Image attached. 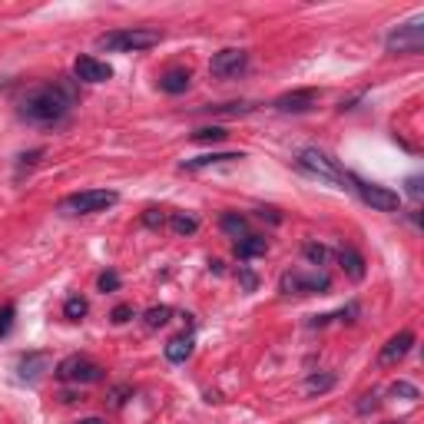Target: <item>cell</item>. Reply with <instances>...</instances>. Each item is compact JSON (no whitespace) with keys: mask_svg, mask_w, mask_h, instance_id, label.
Masks as SVG:
<instances>
[{"mask_svg":"<svg viewBox=\"0 0 424 424\" xmlns=\"http://www.w3.org/2000/svg\"><path fill=\"white\" fill-rule=\"evenodd\" d=\"M73 103H76L73 87L50 80V83H37V87H30V90L24 93V96L17 100V113L27 123L53 126V123H63L70 116Z\"/></svg>","mask_w":424,"mask_h":424,"instance_id":"1","label":"cell"},{"mask_svg":"<svg viewBox=\"0 0 424 424\" xmlns=\"http://www.w3.org/2000/svg\"><path fill=\"white\" fill-rule=\"evenodd\" d=\"M159 44H163V33L152 27H123V30L96 37V46L109 50V53H139V50H150Z\"/></svg>","mask_w":424,"mask_h":424,"instance_id":"2","label":"cell"},{"mask_svg":"<svg viewBox=\"0 0 424 424\" xmlns=\"http://www.w3.org/2000/svg\"><path fill=\"white\" fill-rule=\"evenodd\" d=\"M295 163H299V169L312 173V176H321V179H328V182H348V173H342V166L335 163L328 152L318 150V146H305V150H299Z\"/></svg>","mask_w":424,"mask_h":424,"instance_id":"3","label":"cell"},{"mask_svg":"<svg viewBox=\"0 0 424 424\" xmlns=\"http://www.w3.org/2000/svg\"><path fill=\"white\" fill-rule=\"evenodd\" d=\"M116 193L113 189H87V193H73L60 202V212L67 215H87V212H100V209H109L116 202Z\"/></svg>","mask_w":424,"mask_h":424,"instance_id":"4","label":"cell"},{"mask_svg":"<svg viewBox=\"0 0 424 424\" xmlns=\"http://www.w3.org/2000/svg\"><path fill=\"white\" fill-rule=\"evenodd\" d=\"M53 375L60 381H70V385H96V381H103V368L90 358H83V355H70L57 364Z\"/></svg>","mask_w":424,"mask_h":424,"instance_id":"5","label":"cell"},{"mask_svg":"<svg viewBox=\"0 0 424 424\" xmlns=\"http://www.w3.org/2000/svg\"><path fill=\"white\" fill-rule=\"evenodd\" d=\"M348 182L355 186V193L362 196V202H368L371 209H378V212H398L401 209V196H398L394 189H388V186L364 182V179H358V176H348Z\"/></svg>","mask_w":424,"mask_h":424,"instance_id":"6","label":"cell"},{"mask_svg":"<svg viewBox=\"0 0 424 424\" xmlns=\"http://www.w3.org/2000/svg\"><path fill=\"white\" fill-rule=\"evenodd\" d=\"M385 46H388V53H405V57H414V53H421L424 46V24L421 20H414V24H405V27H398L385 37Z\"/></svg>","mask_w":424,"mask_h":424,"instance_id":"7","label":"cell"},{"mask_svg":"<svg viewBox=\"0 0 424 424\" xmlns=\"http://www.w3.org/2000/svg\"><path fill=\"white\" fill-rule=\"evenodd\" d=\"M279 288L285 292V295H325L328 288H332V282H328V275H302V272H285L282 275V282H279Z\"/></svg>","mask_w":424,"mask_h":424,"instance_id":"8","label":"cell"},{"mask_svg":"<svg viewBox=\"0 0 424 424\" xmlns=\"http://www.w3.org/2000/svg\"><path fill=\"white\" fill-rule=\"evenodd\" d=\"M245 67H249V53L239 50V46H229V50H219L209 63V73L215 80H236L239 73H245Z\"/></svg>","mask_w":424,"mask_h":424,"instance_id":"9","label":"cell"},{"mask_svg":"<svg viewBox=\"0 0 424 424\" xmlns=\"http://www.w3.org/2000/svg\"><path fill=\"white\" fill-rule=\"evenodd\" d=\"M73 76L80 80V83H106V80H113V67L83 53V57H76L73 60Z\"/></svg>","mask_w":424,"mask_h":424,"instance_id":"10","label":"cell"},{"mask_svg":"<svg viewBox=\"0 0 424 424\" xmlns=\"http://www.w3.org/2000/svg\"><path fill=\"white\" fill-rule=\"evenodd\" d=\"M275 109L279 113H308L318 106V90H292V93H282L275 100Z\"/></svg>","mask_w":424,"mask_h":424,"instance_id":"11","label":"cell"},{"mask_svg":"<svg viewBox=\"0 0 424 424\" xmlns=\"http://www.w3.org/2000/svg\"><path fill=\"white\" fill-rule=\"evenodd\" d=\"M411 345H414V332H398V335H391V338H388V345L381 348L378 362L381 364H398L411 351Z\"/></svg>","mask_w":424,"mask_h":424,"instance_id":"12","label":"cell"},{"mask_svg":"<svg viewBox=\"0 0 424 424\" xmlns=\"http://www.w3.org/2000/svg\"><path fill=\"white\" fill-rule=\"evenodd\" d=\"M17 368H20V378L24 381H37L40 378V371L50 368V358H46L44 351H30V355H24V358H20Z\"/></svg>","mask_w":424,"mask_h":424,"instance_id":"13","label":"cell"},{"mask_svg":"<svg viewBox=\"0 0 424 424\" xmlns=\"http://www.w3.org/2000/svg\"><path fill=\"white\" fill-rule=\"evenodd\" d=\"M242 159V152H206V156H196V159H182L179 169H206V166H219V163H236Z\"/></svg>","mask_w":424,"mask_h":424,"instance_id":"14","label":"cell"},{"mask_svg":"<svg viewBox=\"0 0 424 424\" xmlns=\"http://www.w3.org/2000/svg\"><path fill=\"white\" fill-rule=\"evenodd\" d=\"M189 355H193V335H176L166 342V362L182 364Z\"/></svg>","mask_w":424,"mask_h":424,"instance_id":"15","label":"cell"},{"mask_svg":"<svg viewBox=\"0 0 424 424\" xmlns=\"http://www.w3.org/2000/svg\"><path fill=\"white\" fill-rule=\"evenodd\" d=\"M338 262H342V272L348 275L351 282H362L364 279V258L355 252V249H342L338 252Z\"/></svg>","mask_w":424,"mask_h":424,"instance_id":"16","label":"cell"},{"mask_svg":"<svg viewBox=\"0 0 424 424\" xmlns=\"http://www.w3.org/2000/svg\"><path fill=\"white\" fill-rule=\"evenodd\" d=\"M265 249H269L265 236H245V239L236 242V258L249 262V258H256V256H265Z\"/></svg>","mask_w":424,"mask_h":424,"instance_id":"17","label":"cell"},{"mask_svg":"<svg viewBox=\"0 0 424 424\" xmlns=\"http://www.w3.org/2000/svg\"><path fill=\"white\" fill-rule=\"evenodd\" d=\"M159 90L169 93V96H179V93L189 90V73L186 70H169V73L159 76Z\"/></svg>","mask_w":424,"mask_h":424,"instance_id":"18","label":"cell"},{"mask_svg":"<svg viewBox=\"0 0 424 424\" xmlns=\"http://www.w3.org/2000/svg\"><path fill=\"white\" fill-rule=\"evenodd\" d=\"M219 229H222L226 236H232V239H245V236H249V219L239 215V212H226V215L219 219Z\"/></svg>","mask_w":424,"mask_h":424,"instance_id":"19","label":"cell"},{"mask_svg":"<svg viewBox=\"0 0 424 424\" xmlns=\"http://www.w3.org/2000/svg\"><path fill=\"white\" fill-rule=\"evenodd\" d=\"M335 375L332 371H325V375H308V378H305V385H302V391L305 394H325L328 391V388H335Z\"/></svg>","mask_w":424,"mask_h":424,"instance_id":"20","label":"cell"},{"mask_svg":"<svg viewBox=\"0 0 424 424\" xmlns=\"http://www.w3.org/2000/svg\"><path fill=\"white\" fill-rule=\"evenodd\" d=\"M169 226H173L176 236H193L199 229V219L196 215H186V212H173V215H169Z\"/></svg>","mask_w":424,"mask_h":424,"instance_id":"21","label":"cell"},{"mask_svg":"<svg viewBox=\"0 0 424 424\" xmlns=\"http://www.w3.org/2000/svg\"><path fill=\"white\" fill-rule=\"evenodd\" d=\"M87 312H90V305H87V299H80V295H70V299L63 302V315L70 318V321H80Z\"/></svg>","mask_w":424,"mask_h":424,"instance_id":"22","label":"cell"},{"mask_svg":"<svg viewBox=\"0 0 424 424\" xmlns=\"http://www.w3.org/2000/svg\"><path fill=\"white\" fill-rule=\"evenodd\" d=\"M169 315H173V308H169V305H152L143 318H146V328H159V325H166L169 321Z\"/></svg>","mask_w":424,"mask_h":424,"instance_id":"23","label":"cell"},{"mask_svg":"<svg viewBox=\"0 0 424 424\" xmlns=\"http://www.w3.org/2000/svg\"><path fill=\"white\" fill-rule=\"evenodd\" d=\"M229 133L222 130V126H202V130H196L193 133V143H222Z\"/></svg>","mask_w":424,"mask_h":424,"instance_id":"24","label":"cell"},{"mask_svg":"<svg viewBox=\"0 0 424 424\" xmlns=\"http://www.w3.org/2000/svg\"><path fill=\"white\" fill-rule=\"evenodd\" d=\"M302 256L312 262V265H321L325 258H328V249L325 245H318V242H305L302 245Z\"/></svg>","mask_w":424,"mask_h":424,"instance_id":"25","label":"cell"},{"mask_svg":"<svg viewBox=\"0 0 424 424\" xmlns=\"http://www.w3.org/2000/svg\"><path fill=\"white\" fill-rule=\"evenodd\" d=\"M14 315H17L14 305H3V308H0V338L10 335V328H14Z\"/></svg>","mask_w":424,"mask_h":424,"instance_id":"26","label":"cell"},{"mask_svg":"<svg viewBox=\"0 0 424 424\" xmlns=\"http://www.w3.org/2000/svg\"><path fill=\"white\" fill-rule=\"evenodd\" d=\"M391 394H394V398L401 394V398H408V401H418V398H421V394H418V388H414V385H408V381H394Z\"/></svg>","mask_w":424,"mask_h":424,"instance_id":"27","label":"cell"},{"mask_svg":"<svg viewBox=\"0 0 424 424\" xmlns=\"http://www.w3.org/2000/svg\"><path fill=\"white\" fill-rule=\"evenodd\" d=\"M133 315H136V312H133V305H116V308L109 312V318H113L116 325H126V321H130Z\"/></svg>","mask_w":424,"mask_h":424,"instance_id":"28","label":"cell"},{"mask_svg":"<svg viewBox=\"0 0 424 424\" xmlns=\"http://www.w3.org/2000/svg\"><path fill=\"white\" fill-rule=\"evenodd\" d=\"M96 285H100V292H116V288H120V275H116V272H103Z\"/></svg>","mask_w":424,"mask_h":424,"instance_id":"29","label":"cell"},{"mask_svg":"<svg viewBox=\"0 0 424 424\" xmlns=\"http://www.w3.org/2000/svg\"><path fill=\"white\" fill-rule=\"evenodd\" d=\"M212 113H226V116H239V113H249L245 103H226V106H212Z\"/></svg>","mask_w":424,"mask_h":424,"instance_id":"30","label":"cell"},{"mask_svg":"<svg viewBox=\"0 0 424 424\" xmlns=\"http://www.w3.org/2000/svg\"><path fill=\"white\" fill-rule=\"evenodd\" d=\"M143 222H146L150 229H156V226H163V222H166V215H163V209H146Z\"/></svg>","mask_w":424,"mask_h":424,"instance_id":"31","label":"cell"},{"mask_svg":"<svg viewBox=\"0 0 424 424\" xmlns=\"http://www.w3.org/2000/svg\"><path fill=\"white\" fill-rule=\"evenodd\" d=\"M239 279H242V285H245V292H252V288H256V275L249 272V269H239Z\"/></svg>","mask_w":424,"mask_h":424,"instance_id":"32","label":"cell"},{"mask_svg":"<svg viewBox=\"0 0 424 424\" xmlns=\"http://www.w3.org/2000/svg\"><path fill=\"white\" fill-rule=\"evenodd\" d=\"M408 193H411L414 199L421 196V176H411V179H408Z\"/></svg>","mask_w":424,"mask_h":424,"instance_id":"33","label":"cell"},{"mask_svg":"<svg viewBox=\"0 0 424 424\" xmlns=\"http://www.w3.org/2000/svg\"><path fill=\"white\" fill-rule=\"evenodd\" d=\"M40 156H44V150H33V152H24V156H20V163H27V166H33V163H37V159H40Z\"/></svg>","mask_w":424,"mask_h":424,"instance_id":"34","label":"cell"},{"mask_svg":"<svg viewBox=\"0 0 424 424\" xmlns=\"http://www.w3.org/2000/svg\"><path fill=\"white\" fill-rule=\"evenodd\" d=\"M76 424H106L103 418H83V421H76Z\"/></svg>","mask_w":424,"mask_h":424,"instance_id":"35","label":"cell"}]
</instances>
